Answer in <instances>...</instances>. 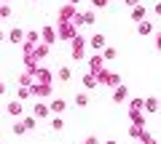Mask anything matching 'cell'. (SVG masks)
I'll use <instances>...</instances> for the list:
<instances>
[{
	"mask_svg": "<svg viewBox=\"0 0 161 144\" xmlns=\"http://www.w3.org/2000/svg\"><path fill=\"white\" fill-rule=\"evenodd\" d=\"M94 22H97V13H94V11H80V13H75V16H73V24H75V27L94 24Z\"/></svg>",
	"mask_w": 161,
	"mask_h": 144,
	"instance_id": "6da1fadb",
	"label": "cell"
},
{
	"mask_svg": "<svg viewBox=\"0 0 161 144\" xmlns=\"http://www.w3.org/2000/svg\"><path fill=\"white\" fill-rule=\"evenodd\" d=\"M57 35L62 37V40H73V37H75V24H70V22H59Z\"/></svg>",
	"mask_w": 161,
	"mask_h": 144,
	"instance_id": "7a4b0ae2",
	"label": "cell"
},
{
	"mask_svg": "<svg viewBox=\"0 0 161 144\" xmlns=\"http://www.w3.org/2000/svg\"><path fill=\"white\" fill-rule=\"evenodd\" d=\"M83 48H86V40H83L80 35H75V37H73V59H75V62L83 59Z\"/></svg>",
	"mask_w": 161,
	"mask_h": 144,
	"instance_id": "3957f363",
	"label": "cell"
},
{
	"mask_svg": "<svg viewBox=\"0 0 161 144\" xmlns=\"http://www.w3.org/2000/svg\"><path fill=\"white\" fill-rule=\"evenodd\" d=\"M32 115L38 117V120H40V117L46 120V117L51 115V110H48V104H46V102H35V107H32Z\"/></svg>",
	"mask_w": 161,
	"mask_h": 144,
	"instance_id": "277c9868",
	"label": "cell"
},
{
	"mask_svg": "<svg viewBox=\"0 0 161 144\" xmlns=\"http://www.w3.org/2000/svg\"><path fill=\"white\" fill-rule=\"evenodd\" d=\"M142 110L153 115V112H158V110H161V102H158L156 96H150V99H145V102H142Z\"/></svg>",
	"mask_w": 161,
	"mask_h": 144,
	"instance_id": "5b68a950",
	"label": "cell"
},
{
	"mask_svg": "<svg viewBox=\"0 0 161 144\" xmlns=\"http://www.w3.org/2000/svg\"><path fill=\"white\" fill-rule=\"evenodd\" d=\"M48 110H51L54 115H62V112L67 110V102H64V99H54V102L48 104Z\"/></svg>",
	"mask_w": 161,
	"mask_h": 144,
	"instance_id": "8992f818",
	"label": "cell"
},
{
	"mask_svg": "<svg viewBox=\"0 0 161 144\" xmlns=\"http://www.w3.org/2000/svg\"><path fill=\"white\" fill-rule=\"evenodd\" d=\"M89 46H92L94 51H102V48L108 46V37H105V35H94L92 40H89Z\"/></svg>",
	"mask_w": 161,
	"mask_h": 144,
	"instance_id": "52a82bcc",
	"label": "cell"
},
{
	"mask_svg": "<svg viewBox=\"0 0 161 144\" xmlns=\"http://www.w3.org/2000/svg\"><path fill=\"white\" fill-rule=\"evenodd\" d=\"M22 112H24V107H22V102H11L8 104V115H14V117H22Z\"/></svg>",
	"mask_w": 161,
	"mask_h": 144,
	"instance_id": "ba28073f",
	"label": "cell"
},
{
	"mask_svg": "<svg viewBox=\"0 0 161 144\" xmlns=\"http://www.w3.org/2000/svg\"><path fill=\"white\" fill-rule=\"evenodd\" d=\"M126 93H129V86H115V93H113V102H124L126 99Z\"/></svg>",
	"mask_w": 161,
	"mask_h": 144,
	"instance_id": "9c48e42d",
	"label": "cell"
},
{
	"mask_svg": "<svg viewBox=\"0 0 161 144\" xmlns=\"http://www.w3.org/2000/svg\"><path fill=\"white\" fill-rule=\"evenodd\" d=\"M8 40H11V43H22V40H24V32H22L19 27H14L11 32H8Z\"/></svg>",
	"mask_w": 161,
	"mask_h": 144,
	"instance_id": "30bf717a",
	"label": "cell"
},
{
	"mask_svg": "<svg viewBox=\"0 0 161 144\" xmlns=\"http://www.w3.org/2000/svg\"><path fill=\"white\" fill-rule=\"evenodd\" d=\"M102 62H105L102 56H92V59H89V67H92V72H94V75H97L99 69H102Z\"/></svg>",
	"mask_w": 161,
	"mask_h": 144,
	"instance_id": "8fae6325",
	"label": "cell"
},
{
	"mask_svg": "<svg viewBox=\"0 0 161 144\" xmlns=\"http://www.w3.org/2000/svg\"><path fill=\"white\" fill-rule=\"evenodd\" d=\"M30 96H32V91H30V86H19V91H16V99H19V102H27Z\"/></svg>",
	"mask_w": 161,
	"mask_h": 144,
	"instance_id": "7c38bea8",
	"label": "cell"
},
{
	"mask_svg": "<svg viewBox=\"0 0 161 144\" xmlns=\"http://www.w3.org/2000/svg\"><path fill=\"white\" fill-rule=\"evenodd\" d=\"M80 83H83V88H86V91L97 88V77H94V75H83V80H80Z\"/></svg>",
	"mask_w": 161,
	"mask_h": 144,
	"instance_id": "4fadbf2b",
	"label": "cell"
},
{
	"mask_svg": "<svg viewBox=\"0 0 161 144\" xmlns=\"http://www.w3.org/2000/svg\"><path fill=\"white\" fill-rule=\"evenodd\" d=\"M115 56H118V51H115V48H110V46L102 48V59H105V62H113Z\"/></svg>",
	"mask_w": 161,
	"mask_h": 144,
	"instance_id": "5bb4252c",
	"label": "cell"
},
{
	"mask_svg": "<svg viewBox=\"0 0 161 144\" xmlns=\"http://www.w3.org/2000/svg\"><path fill=\"white\" fill-rule=\"evenodd\" d=\"M153 29H156V27H153V24H150V22H140L137 32H140V35H153Z\"/></svg>",
	"mask_w": 161,
	"mask_h": 144,
	"instance_id": "9a60e30c",
	"label": "cell"
},
{
	"mask_svg": "<svg viewBox=\"0 0 161 144\" xmlns=\"http://www.w3.org/2000/svg\"><path fill=\"white\" fill-rule=\"evenodd\" d=\"M75 107H89V93H75Z\"/></svg>",
	"mask_w": 161,
	"mask_h": 144,
	"instance_id": "2e32d148",
	"label": "cell"
},
{
	"mask_svg": "<svg viewBox=\"0 0 161 144\" xmlns=\"http://www.w3.org/2000/svg\"><path fill=\"white\" fill-rule=\"evenodd\" d=\"M57 77H59V80H64V83H67L70 77H73V72H70V67H59V69H57Z\"/></svg>",
	"mask_w": 161,
	"mask_h": 144,
	"instance_id": "e0dca14e",
	"label": "cell"
},
{
	"mask_svg": "<svg viewBox=\"0 0 161 144\" xmlns=\"http://www.w3.org/2000/svg\"><path fill=\"white\" fill-rule=\"evenodd\" d=\"M43 37H46V46H51V43L57 40V32H54L51 27H46V29H43Z\"/></svg>",
	"mask_w": 161,
	"mask_h": 144,
	"instance_id": "ac0fdd59",
	"label": "cell"
},
{
	"mask_svg": "<svg viewBox=\"0 0 161 144\" xmlns=\"http://www.w3.org/2000/svg\"><path fill=\"white\" fill-rule=\"evenodd\" d=\"M35 120H38L35 115H30V117H22V126H24V131H32V128H35Z\"/></svg>",
	"mask_w": 161,
	"mask_h": 144,
	"instance_id": "d6986e66",
	"label": "cell"
},
{
	"mask_svg": "<svg viewBox=\"0 0 161 144\" xmlns=\"http://www.w3.org/2000/svg\"><path fill=\"white\" fill-rule=\"evenodd\" d=\"M132 19H134V22H142V19H145V8H142V6H134Z\"/></svg>",
	"mask_w": 161,
	"mask_h": 144,
	"instance_id": "ffe728a7",
	"label": "cell"
},
{
	"mask_svg": "<svg viewBox=\"0 0 161 144\" xmlns=\"http://www.w3.org/2000/svg\"><path fill=\"white\" fill-rule=\"evenodd\" d=\"M51 128H54V131H62V128H64V120H62V117H54V120H51Z\"/></svg>",
	"mask_w": 161,
	"mask_h": 144,
	"instance_id": "44dd1931",
	"label": "cell"
},
{
	"mask_svg": "<svg viewBox=\"0 0 161 144\" xmlns=\"http://www.w3.org/2000/svg\"><path fill=\"white\" fill-rule=\"evenodd\" d=\"M142 102L145 99H132V102H129V110H142Z\"/></svg>",
	"mask_w": 161,
	"mask_h": 144,
	"instance_id": "7402d4cb",
	"label": "cell"
},
{
	"mask_svg": "<svg viewBox=\"0 0 161 144\" xmlns=\"http://www.w3.org/2000/svg\"><path fill=\"white\" fill-rule=\"evenodd\" d=\"M14 133H16V136H22V133H27V131H24V126H22V120H16V123H14Z\"/></svg>",
	"mask_w": 161,
	"mask_h": 144,
	"instance_id": "603a6c76",
	"label": "cell"
},
{
	"mask_svg": "<svg viewBox=\"0 0 161 144\" xmlns=\"http://www.w3.org/2000/svg\"><path fill=\"white\" fill-rule=\"evenodd\" d=\"M0 16H3V19L11 16V8H8V3H3V6H0Z\"/></svg>",
	"mask_w": 161,
	"mask_h": 144,
	"instance_id": "cb8c5ba5",
	"label": "cell"
},
{
	"mask_svg": "<svg viewBox=\"0 0 161 144\" xmlns=\"http://www.w3.org/2000/svg\"><path fill=\"white\" fill-rule=\"evenodd\" d=\"M108 3H110V0H92V6H94V8H105Z\"/></svg>",
	"mask_w": 161,
	"mask_h": 144,
	"instance_id": "d4e9b609",
	"label": "cell"
},
{
	"mask_svg": "<svg viewBox=\"0 0 161 144\" xmlns=\"http://www.w3.org/2000/svg\"><path fill=\"white\" fill-rule=\"evenodd\" d=\"M124 3H126V6H132V8H134V6H140V0H124Z\"/></svg>",
	"mask_w": 161,
	"mask_h": 144,
	"instance_id": "484cf974",
	"label": "cell"
},
{
	"mask_svg": "<svg viewBox=\"0 0 161 144\" xmlns=\"http://www.w3.org/2000/svg\"><path fill=\"white\" fill-rule=\"evenodd\" d=\"M3 93H6V83H0V96H3Z\"/></svg>",
	"mask_w": 161,
	"mask_h": 144,
	"instance_id": "4316f807",
	"label": "cell"
},
{
	"mask_svg": "<svg viewBox=\"0 0 161 144\" xmlns=\"http://www.w3.org/2000/svg\"><path fill=\"white\" fill-rule=\"evenodd\" d=\"M67 3H73V6H80V3H83V0H67Z\"/></svg>",
	"mask_w": 161,
	"mask_h": 144,
	"instance_id": "83f0119b",
	"label": "cell"
},
{
	"mask_svg": "<svg viewBox=\"0 0 161 144\" xmlns=\"http://www.w3.org/2000/svg\"><path fill=\"white\" fill-rule=\"evenodd\" d=\"M156 48H158V51H161V35H158V40H156Z\"/></svg>",
	"mask_w": 161,
	"mask_h": 144,
	"instance_id": "f1b7e54d",
	"label": "cell"
},
{
	"mask_svg": "<svg viewBox=\"0 0 161 144\" xmlns=\"http://www.w3.org/2000/svg\"><path fill=\"white\" fill-rule=\"evenodd\" d=\"M156 13H158V16H161V3H158V6H156Z\"/></svg>",
	"mask_w": 161,
	"mask_h": 144,
	"instance_id": "f546056e",
	"label": "cell"
},
{
	"mask_svg": "<svg viewBox=\"0 0 161 144\" xmlns=\"http://www.w3.org/2000/svg\"><path fill=\"white\" fill-rule=\"evenodd\" d=\"M3 40H6V35H3V29H0V43H3Z\"/></svg>",
	"mask_w": 161,
	"mask_h": 144,
	"instance_id": "4dcf8cb0",
	"label": "cell"
},
{
	"mask_svg": "<svg viewBox=\"0 0 161 144\" xmlns=\"http://www.w3.org/2000/svg\"><path fill=\"white\" fill-rule=\"evenodd\" d=\"M105 144H118V142H105Z\"/></svg>",
	"mask_w": 161,
	"mask_h": 144,
	"instance_id": "1f68e13d",
	"label": "cell"
},
{
	"mask_svg": "<svg viewBox=\"0 0 161 144\" xmlns=\"http://www.w3.org/2000/svg\"><path fill=\"white\" fill-rule=\"evenodd\" d=\"M0 3H8V0H0Z\"/></svg>",
	"mask_w": 161,
	"mask_h": 144,
	"instance_id": "d6a6232c",
	"label": "cell"
}]
</instances>
